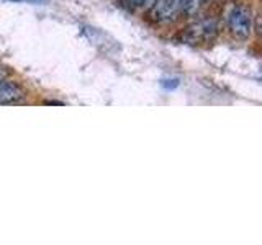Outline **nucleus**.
Returning <instances> with one entry per match:
<instances>
[{
	"instance_id": "1",
	"label": "nucleus",
	"mask_w": 262,
	"mask_h": 245,
	"mask_svg": "<svg viewBox=\"0 0 262 245\" xmlns=\"http://www.w3.org/2000/svg\"><path fill=\"white\" fill-rule=\"evenodd\" d=\"M254 16L248 5L236 4L229 8L226 15V27L229 33L237 39H248L252 33Z\"/></svg>"
},
{
	"instance_id": "4",
	"label": "nucleus",
	"mask_w": 262,
	"mask_h": 245,
	"mask_svg": "<svg viewBox=\"0 0 262 245\" xmlns=\"http://www.w3.org/2000/svg\"><path fill=\"white\" fill-rule=\"evenodd\" d=\"M25 98V90L12 80H0V105H13Z\"/></svg>"
},
{
	"instance_id": "5",
	"label": "nucleus",
	"mask_w": 262,
	"mask_h": 245,
	"mask_svg": "<svg viewBox=\"0 0 262 245\" xmlns=\"http://www.w3.org/2000/svg\"><path fill=\"white\" fill-rule=\"evenodd\" d=\"M211 0H185V16H195L199 15Z\"/></svg>"
},
{
	"instance_id": "2",
	"label": "nucleus",
	"mask_w": 262,
	"mask_h": 245,
	"mask_svg": "<svg viewBox=\"0 0 262 245\" xmlns=\"http://www.w3.org/2000/svg\"><path fill=\"white\" fill-rule=\"evenodd\" d=\"M220 23L215 16H202L187 28L184 39L190 44H208L218 36Z\"/></svg>"
},
{
	"instance_id": "3",
	"label": "nucleus",
	"mask_w": 262,
	"mask_h": 245,
	"mask_svg": "<svg viewBox=\"0 0 262 245\" xmlns=\"http://www.w3.org/2000/svg\"><path fill=\"white\" fill-rule=\"evenodd\" d=\"M185 13V0H154L149 15L158 23H174Z\"/></svg>"
},
{
	"instance_id": "6",
	"label": "nucleus",
	"mask_w": 262,
	"mask_h": 245,
	"mask_svg": "<svg viewBox=\"0 0 262 245\" xmlns=\"http://www.w3.org/2000/svg\"><path fill=\"white\" fill-rule=\"evenodd\" d=\"M123 5L131 8V10H136V8H141V7H146V5H149L154 2V0H121Z\"/></svg>"
}]
</instances>
